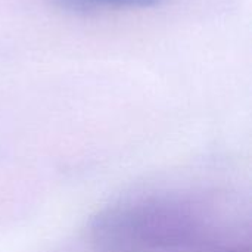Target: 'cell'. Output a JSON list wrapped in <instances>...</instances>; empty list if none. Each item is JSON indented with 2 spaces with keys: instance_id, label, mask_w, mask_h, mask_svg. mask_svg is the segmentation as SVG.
Instances as JSON below:
<instances>
[{
  "instance_id": "cell-1",
  "label": "cell",
  "mask_w": 252,
  "mask_h": 252,
  "mask_svg": "<svg viewBox=\"0 0 252 252\" xmlns=\"http://www.w3.org/2000/svg\"><path fill=\"white\" fill-rule=\"evenodd\" d=\"M53 6L65 10L87 12L105 9H149L165 0H50Z\"/></svg>"
}]
</instances>
